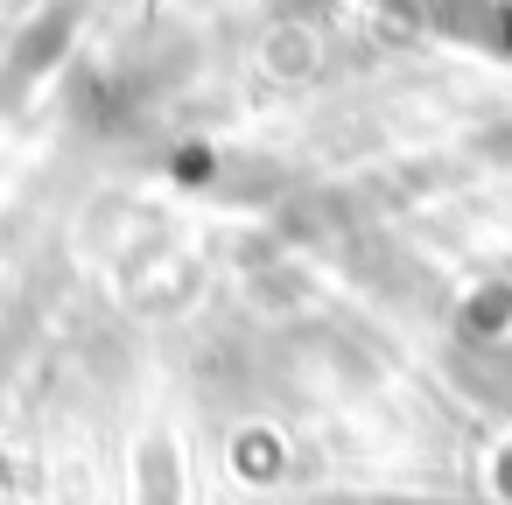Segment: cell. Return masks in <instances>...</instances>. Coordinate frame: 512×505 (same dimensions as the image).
I'll use <instances>...</instances> for the list:
<instances>
[{
  "label": "cell",
  "mask_w": 512,
  "mask_h": 505,
  "mask_svg": "<svg viewBox=\"0 0 512 505\" xmlns=\"http://www.w3.org/2000/svg\"><path fill=\"white\" fill-rule=\"evenodd\" d=\"M491 148H505L498 162H512V127H498V134H491Z\"/></svg>",
  "instance_id": "obj_1"
}]
</instances>
